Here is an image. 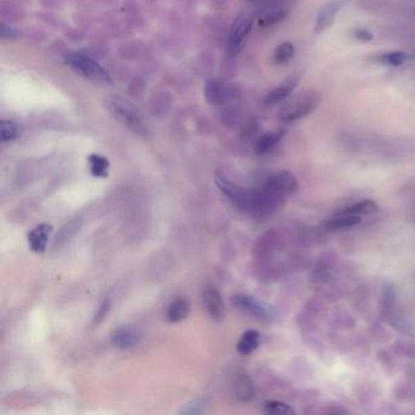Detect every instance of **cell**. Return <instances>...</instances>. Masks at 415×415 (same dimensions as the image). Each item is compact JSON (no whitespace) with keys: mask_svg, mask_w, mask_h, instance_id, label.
Segmentation results:
<instances>
[{"mask_svg":"<svg viewBox=\"0 0 415 415\" xmlns=\"http://www.w3.org/2000/svg\"><path fill=\"white\" fill-rule=\"evenodd\" d=\"M190 313V303L186 297H177L171 302L167 308V320L171 323H179L184 320Z\"/></svg>","mask_w":415,"mask_h":415,"instance_id":"15","label":"cell"},{"mask_svg":"<svg viewBox=\"0 0 415 415\" xmlns=\"http://www.w3.org/2000/svg\"><path fill=\"white\" fill-rule=\"evenodd\" d=\"M299 82H300V76H297V75L286 78L284 82L280 83L278 87L274 88L273 90L268 94L266 104L273 106V105L283 103L286 99L290 98L291 94L294 93Z\"/></svg>","mask_w":415,"mask_h":415,"instance_id":"12","label":"cell"},{"mask_svg":"<svg viewBox=\"0 0 415 415\" xmlns=\"http://www.w3.org/2000/svg\"><path fill=\"white\" fill-rule=\"evenodd\" d=\"M1 36H4L3 39H12L16 37V32L10 27H6L5 25L1 26Z\"/></svg>","mask_w":415,"mask_h":415,"instance_id":"30","label":"cell"},{"mask_svg":"<svg viewBox=\"0 0 415 415\" xmlns=\"http://www.w3.org/2000/svg\"><path fill=\"white\" fill-rule=\"evenodd\" d=\"M264 412L272 415H294L295 410L289 405L283 403L280 401H268L264 405Z\"/></svg>","mask_w":415,"mask_h":415,"instance_id":"24","label":"cell"},{"mask_svg":"<svg viewBox=\"0 0 415 415\" xmlns=\"http://www.w3.org/2000/svg\"><path fill=\"white\" fill-rule=\"evenodd\" d=\"M89 161V170L93 177L97 178H106L109 175L110 161L103 155L92 153L88 158Z\"/></svg>","mask_w":415,"mask_h":415,"instance_id":"19","label":"cell"},{"mask_svg":"<svg viewBox=\"0 0 415 415\" xmlns=\"http://www.w3.org/2000/svg\"><path fill=\"white\" fill-rule=\"evenodd\" d=\"M252 26H253V18L249 15H240L235 18L228 33V50L230 54L236 55L240 53L242 48L245 47Z\"/></svg>","mask_w":415,"mask_h":415,"instance_id":"6","label":"cell"},{"mask_svg":"<svg viewBox=\"0 0 415 415\" xmlns=\"http://www.w3.org/2000/svg\"><path fill=\"white\" fill-rule=\"evenodd\" d=\"M65 61L73 71L90 82L103 86L112 83V77L110 76L108 70L88 55L71 51L66 54Z\"/></svg>","mask_w":415,"mask_h":415,"instance_id":"4","label":"cell"},{"mask_svg":"<svg viewBox=\"0 0 415 415\" xmlns=\"http://www.w3.org/2000/svg\"><path fill=\"white\" fill-rule=\"evenodd\" d=\"M230 391L240 402H249L255 397V385L245 373L236 372L230 377Z\"/></svg>","mask_w":415,"mask_h":415,"instance_id":"10","label":"cell"},{"mask_svg":"<svg viewBox=\"0 0 415 415\" xmlns=\"http://www.w3.org/2000/svg\"><path fill=\"white\" fill-rule=\"evenodd\" d=\"M203 89L208 104L222 105L233 98V88L218 78L208 79Z\"/></svg>","mask_w":415,"mask_h":415,"instance_id":"8","label":"cell"},{"mask_svg":"<svg viewBox=\"0 0 415 415\" xmlns=\"http://www.w3.org/2000/svg\"><path fill=\"white\" fill-rule=\"evenodd\" d=\"M408 60V55L402 51H392V53H386V54H380L377 56V62H381L385 65L397 66L403 65Z\"/></svg>","mask_w":415,"mask_h":415,"instance_id":"23","label":"cell"},{"mask_svg":"<svg viewBox=\"0 0 415 415\" xmlns=\"http://www.w3.org/2000/svg\"><path fill=\"white\" fill-rule=\"evenodd\" d=\"M139 340H140V336L137 330L127 328V327L116 329L111 336V342L118 350L133 349L134 346H137Z\"/></svg>","mask_w":415,"mask_h":415,"instance_id":"14","label":"cell"},{"mask_svg":"<svg viewBox=\"0 0 415 415\" xmlns=\"http://www.w3.org/2000/svg\"><path fill=\"white\" fill-rule=\"evenodd\" d=\"M284 136L283 131H269L257 139L255 151L257 155H266L278 144Z\"/></svg>","mask_w":415,"mask_h":415,"instance_id":"18","label":"cell"},{"mask_svg":"<svg viewBox=\"0 0 415 415\" xmlns=\"http://www.w3.org/2000/svg\"><path fill=\"white\" fill-rule=\"evenodd\" d=\"M320 100L322 97L317 90H305L288 100V103H285L279 112V117L285 123L302 120L317 110Z\"/></svg>","mask_w":415,"mask_h":415,"instance_id":"3","label":"cell"},{"mask_svg":"<svg viewBox=\"0 0 415 415\" xmlns=\"http://www.w3.org/2000/svg\"><path fill=\"white\" fill-rule=\"evenodd\" d=\"M53 225L49 223L38 224L27 234L28 245L36 253H44L49 242L50 234L53 233Z\"/></svg>","mask_w":415,"mask_h":415,"instance_id":"11","label":"cell"},{"mask_svg":"<svg viewBox=\"0 0 415 415\" xmlns=\"http://www.w3.org/2000/svg\"><path fill=\"white\" fill-rule=\"evenodd\" d=\"M203 302L208 316L212 318L214 322L223 320L225 318V306L218 289H216L214 286H208L203 290Z\"/></svg>","mask_w":415,"mask_h":415,"instance_id":"9","label":"cell"},{"mask_svg":"<svg viewBox=\"0 0 415 415\" xmlns=\"http://www.w3.org/2000/svg\"><path fill=\"white\" fill-rule=\"evenodd\" d=\"M214 183L236 208L253 216H267L277 211L285 200V197L271 192L264 186L258 189H245L219 173L214 175Z\"/></svg>","mask_w":415,"mask_h":415,"instance_id":"1","label":"cell"},{"mask_svg":"<svg viewBox=\"0 0 415 415\" xmlns=\"http://www.w3.org/2000/svg\"><path fill=\"white\" fill-rule=\"evenodd\" d=\"M379 210V206L375 201L373 200H362L360 203H353L349 208H344L340 213H344V214H351V216H369L373 213H377Z\"/></svg>","mask_w":415,"mask_h":415,"instance_id":"21","label":"cell"},{"mask_svg":"<svg viewBox=\"0 0 415 415\" xmlns=\"http://www.w3.org/2000/svg\"><path fill=\"white\" fill-rule=\"evenodd\" d=\"M286 15H288V11L284 10V9H280V8H274V9L266 11L263 14L261 18H260V23L264 25V26L273 25V23L281 21L283 18H285Z\"/></svg>","mask_w":415,"mask_h":415,"instance_id":"25","label":"cell"},{"mask_svg":"<svg viewBox=\"0 0 415 415\" xmlns=\"http://www.w3.org/2000/svg\"><path fill=\"white\" fill-rule=\"evenodd\" d=\"M294 54H295V47L290 42H284V43L279 44L274 50L273 59L279 65H283L290 61Z\"/></svg>","mask_w":415,"mask_h":415,"instance_id":"22","label":"cell"},{"mask_svg":"<svg viewBox=\"0 0 415 415\" xmlns=\"http://www.w3.org/2000/svg\"><path fill=\"white\" fill-rule=\"evenodd\" d=\"M0 131H1V140L4 142H12L17 138V127L12 121H1Z\"/></svg>","mask_w":415,"mask_h":415,"instance_id":"26","label":"cell"},{"mask_svg":"<svg viewBox=\"0 0 415 415\" xmlns=\"http://www.w3.org/2000/svg\"><path fill=\"white\" fill-rule=\"evenodd\" d=\"M263 186L283 197H289L299 190V181L289 171H279L269 175Z\"/></svg>","mask_w":415,"mask_h":415,"instance_id":"7","label":"cell"},{"mask_svg":"<svg viewBox=\"0 0 415 415\" xmlns=\"http://www.w3.org/2000/svg\"><path fill=\"white\" fill-rule=\"evenodd\" d=\"M362 217L360 216H351V214H344V213H338L333 218L328 219L325 222V228L330 230L347 229V228H353L355 225L361 224Z\"/></svg>","mask_w":415,"mask_h":415,"instance_id":"17","label":"cell"},{"mask_svg":"<svg viewBox=\"0 0 415 415\" xmlns=\"http://www.w3.org/2000/svg\"><path fill=\"white\" fill-rule=\"evenodd\" d=\"M261 335L257 330H246L236 344V351L242 355L253 353L260 347Z\"/></svg>","mask_w":415,"mask_h":415,"instance_id":"16","label":"cell"},{"mask_svg":"<svg viewBox=\"0 0 415 415\" xmlns=\"http://www.w3.org/2000/svg\"><path fill=\"white\" fill-rule=\"evenodd\" d=\"M247 3H257V1H262V0H245Z\"/></svg>","mask_w":415,"mask_h":415,"instance_id":"31","label":"cell"},{"mask_svg":"<svg viewBox=\"0 0 415 415\" xmlns=\"http://www.w3.org/2000/svg\"><path fill=\"white\" fill-rule=\"evenodd\" d=\"M105 108L127 129L138 136H148L149 128L144 116L129 100L120 95H110L105 99Z\"/></svg>","mask_w":415,"mask_h":415,"instance_id":"2","label":"cell"},{"mask_svg":"<svg viewBox=\"0 0 415 415\" xmlns=\"http://www.w3.org/2000/svg\"><path fill=\"white\" fill-rule=\"evenodd\" d=\"M341 4L342 3L340 0H331V1L327 3L325 5L322 6V9L318 12L316 27H314V31L317 34H320L324 31H327L331 26L334 18L336 16V14L339 12Z\"/></svg>","mask_w":415,"mask_h":415,"instance_id":"13","label":"cell"},{"mask_svg":"<svg viewBox=\"0 0 415 415\" xmlns=\"http://www.w3.org/2000/svg\"><path fill=\"white\" fill-rule=\"evenodd\" d=\"M110 307H111V302L110 300H105L100 307L98 308V311L95 313V316L93 318V324L94 325H99L100 323L104 320L106 316L109 314Z\"/></svg>","mask_w":415,"mask_h":415,"instance_id":"28","label":"cell"},{"mask_svg":"<svg viewBox=\"0 0 415 415\" xmlns=\"http://www.w3.org/2000/svg\"><path fill=\"white\" fill-rule=\"evenodd\" d=\"M355 38L360 42H372L374 36L368 29H355Z\"/></svg>","mask_w":415,"mask_h":415,"instance_id":"29","label":"cell"},{"mask_svg":"<svg viewBox=\"0 0 415 415\" xmlns=\"http://www.w3.org/2000/svg\"><path fill=\"white\" fill-rule=\"evenodd\" d=\"M82 225L83 221L81 218L73 219L70 223L66 224L65 227L59 231V234H58L56 239H55V247H61V246L65 245L67 241L73 239L76 236L77 233H79Z\"/></svg>","mask_w":415,"mask_h":415,"instance_id":"20","label":"cell"},{"mask_svg":"<svg viewBox=\"0 0 415 415\" xmlns=\"http://www.w3.org/2000/svg\"><path fill=\"white\" fill-rule=\"evenodd\" d=\"M206 408V402L201 399H192L179 412L181 414H201Z\"/></svg>","mask_w":415,"mask_h":415,"instance_id":"27","label":"cell"},{"mask_svg":"<svg viewBox=\"0 0 415 415\" xmlns=\"http://www.w3.org/2000/svg\"><path fill=\"white\" fill-rule=\"evenodd\" d=\"M231 303L241 311L251 314L252 317L257 318L262 322L272 323L277 319V312L274 310V307L253 296H234Z\"/></svg>","mask_w":415,"mask_h":415,"instance_id":"5","label":"cell"}]
</instances>
